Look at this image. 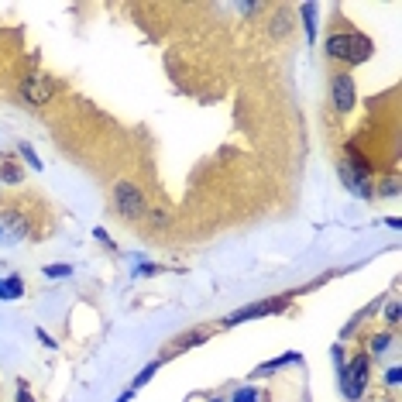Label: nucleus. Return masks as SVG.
I'll use <instances>...</instances> for the list:
<instances>
[{"label": "nucleus", "mask_w": 402, "mask_h": 402, "mask_svg": "<svg viewBox=\"0 0 402 402\" xmlns=\"http://www.w3.org/2000/svg\"><path fill=\"white\" fill-rule=\"evenodd\" d=\"M326 55L340 62H364L371 55V41L358 31H337L326 38Z\"/></svg>", "instance_id": "f257e3e1"}, {"label": "nucleus", "mask_w": 402, "mask_h": 402, "mask_svg": "<svg viewBox=\"0 0 402 402\" xmlns=\"http://www.w3.org/2000/svg\"><path fill=\"white\" fill-rule=\"evenodd\" d=\"M114 210L121 213L124 220L141 217V213H145V196H141V189H138L134 182H117V189H114Z\"/></svg>", "instance_id": "f03ea898"}, {"label": "nucleus", "mask_w": 402, "mask_h": 402, "mask_svg": "<svg viewBox=\"0 0 402 402\" xmlns=\"http://www.w3.org/2000/svg\"><path fill=\"white\" fill-rule=\"evenodd\" d=\"M344 396L347 399H361V392H364V385H368V358L364 354H358L354 361L344 368Z\"/></svg>", "instance_id": "7ed1b4c3"}, {"label": "nucleus", "mask_w": 402, "mask_h": 402, "mask_svg": "<svg viewBox=\"0 0 402 402\" xmlns=\"http://www.w3.org/2000/svg\"><path fill=\"white\" fill-rule=\"evenodd\" d=\"M289 306V296H279V299H265V303H254V306H244V310H238V313H231L227 317V326H234V323L241 320H254V317H272V313H282Z\"/></svg>", "instance_id": "20e7f679"}, {"label": "nucleus", "mask_w": 402, "mask_h": 402, "mask_svg": "<svg viewBox=\"0 0 402 402\" xmlns=\"http://www.w3.org/2000/svg\"><path fill=\"white\" fill-rule=\"evenodd\" d=\"M330 93H333V107H337L340 114H347V110L354 107V100H358L351 73H337V76H333V82H330Z\"/></svg>", "instance_id": "39448f33"}, {"label": "nucleus", "mask_w": 402, "mask_h": 402, "mask_svg": "<svg viewBox=\"0 0 402 402\" xmlns=\"http://www.w3.org/2000/svg\"><path fill=\"white\" fill-rule=\"evenodd\" d=\"M52 93H55V82L45 80V76H35V80H28L21 86V96H24L28 103H48Z\"/></svg>", "instance_id": "423d86ee"}, {"label": "nucleus", "mask_w": 402, "mask_h": 402, "mask_svg": "<svg viewBox=\"0 0 402 402\" xmlns=\"http://www.w3.org/2000/svg\"><path fill=\"white\" fill-rule=\"evenodd\" d=\"M24 234V220L17 213H3L0 217V241H17Z\"/></svg>", "instance_id": "0eeeda50"}, {"label": "nucleus", "mask_w": 402, "mask_h": 402, "mask_svg": "<svg viewBox=\"0 0 402 402\" xmlns=\"http://www.w3.org/2000/svg\"><path fill=\"white\" fill-rule=\"evenodd\" d=\"M21 296H24V279H21V275L0 279V299H3V303H14V299H21Z\"/></svg>", "instance_id": "6e6552de"}, {"label": "nucleus", "mask_w": 402, "mask_h": 402, "mask_svg": "<svg viewBox=\"0 0 402 402\" xmlns=\"http://www.w3.org/2000/svg\"><path fill=\"white\" fill-rule=\"evenodd\" d=\"M299 14H303V21H306V38L317 41V3H303Z\"/></svg>", "instance_id": "1a4fd4ad"}, {"label": "nucleus", "mask_w": 402, "mask_h": 402, "mask_svg": "<svg viewBox=\"0 0 402 402\" xmlns=\"http://www.w3.org/2000/svg\"><path fill=\"white\" fill-rule=\"evenodd\" d=\"M289 361H299V354L296 351H289V354H282V358H275V361H268V364H261L254 375H265V371H279L282 364H289Z\"/></svg>", "instance_id": "9d476101"}, {"label": "nucleus", "mask_w": 402, "mask_h": 402, "mask_svg": "<svg viewBox=\"0 0 402 402\" xmlns=\"http://www.w3.org/2000/svg\"><path fill=\"white\" fill-rule=\"evenodd\" d=\"M69 272H73V265H66V261H59V265H45V268H41L45 279H66Z\"/></svg>", "instance_id": "9b49d317"}, {"label": "nucleus", "mask_w": 402, "mask_h": 402, "mask_svg": "<svg viewBox=\"0 0 402 402\" xmlns=\"http://www.w3.org/2000/svg\"><path fill=\"white\" fill-rule=\"evenodd\" d=\"M17 155L28 161V165H31L35 172H41V168H45V161H41L38 155H35V148H31V145H21V148H17Z\"/></svg>", "instance_id": "f8f14e48"}, {"label": "nucleus", "mask_w": 402, "mask_h": 402, "mask_svg": "<svg viewBox=\"0 0 402 402\" xmlns=\"http://www.w3.org/2000/svg\"><path fill=\"white\" fill-rule=\"evenodd\" d=\"M159 364H161V361H152V364H148V368H145V371H141V375H138V378L131 382V392H134V389H141V385H148V378H152V375L159 371Z\"/></svg>", "instance_id": "ddd939ff"}, {"label": "nucleus", "mask_w": 402, "mask_h": 402, "mask_svg": "<svg viewBox=\"0 0 402 402\" xmlns=\"http://www.w3.org/2000/svg\"><path fill=\"white\" fill-rule=\"evenodd\" d=\"M389 344H392V337H389V333H375V337H371V354L389 351Z\"/></svg>", "instance_id": "4468645a"}, {"label": "nucleus", "mask_w": 402, "mask_h": 402, "mask_svg": "<svg viewBox=\"0 0 402 402\" xmlns=\"http://www.w3.org/2000/svg\"><path fill=\"white\" fill-rule=\"evenodd\" d=\"M0 182H21V168H0Z\"/></svg>", "instance_id": "2eb2a0df"}, {"label": "nucleus", "mask_w": 402, "mask_h": 402, "mask_svg": "<svg viewBox=\"0 0 402 402\" xmlns=\"http://www.w3.org/2000/svg\"><path fill=\"white\" fill-rule=\"evenodd\" d=\"M234 402H258V392L247 385V389H238V396H234Z\"/></svg>", "instance_id": "dca6fc26"}, {"label": "nucleus", "mask_w": 402, "mask_h": 402, "mask_svg": "<svg viewBox=\"0 0 402 402\" xmlns=\"http://www.w3.org/2000/svg\"><path fill=\"white\" fill-rule=\"evenodd\" d=\"M385 320L392 323V326L399 323V299H392V303H389V310H385Z\"/></svg>", "instance_id": "f3484780"}, {"label": "nucleus", "mask_w": 402, "mask_h": 402, "mask_svg": "<svg viewBox=\"0 0 402 402\" xmlns=\"http://www.w3.org/2000/svg\"><path fill=\"white\" fill-rule=\"evenodd\" d=\"M17 402H35V399H31V389H28V382H17Z\"/></svg>", "instance_id": "a211bd4d"}, {"label": "nucleus", "mask_w": 402, "mask_h": 402, "mask_svg": "<svg viewBox=\"0 0 402 402\" xmlns=\"http://www.w3.org/2000/svg\"><path fill=\"white\" fill-rule=\"evenodd\" d=\"M93 238H96V241H103L107 247H110V251H114V241H110V234H107L103 227H93Z\"/></svg>", "instance_id": "6ab92c4d"}, {"label": "nucleus", "mask_w": 402, "mask_h": 402, "mask_svg": "<svg viewBox=\"0 0 402 402\" xmlns=\"http://www.w3.org/2000/svg\"><path fill=\"white\" fill-rule=\"evenodd\" d=\"M385 378H389V385H399L402 371H399V368H389V375H385Z\"/></svg>", "instance_id": "aec40b11"}, {"label": "nucleus", "mask_w": 402, "mask_h": 402, "mask_svg": "<svg viewBox=\"0 0 402 402\" xmlns=\"http://www.w3.org/2000/svg\"><path fill=\"white\" fill-rule=\"evenodd\" d=\"M35 333H38V340H41V344H48V347H55V340H52V337H48V333H45L41 326H38V330H35Z\"/></svg>", "instance_id": "412c9836"}, {"label": "nucleus", "mask_w": 402, "mask_h": 402, "mask_svg": "<svg viewBox=\"0 0 402 402\" xmlns=\"http://www.w3.org/2000/svg\"><path fill=\"white\" fill-rule=\"evenodd\" d=\"M117 402H131V392H124V396H121V399H117Z\"/></svg>", "instance_id": "4be33fe9"}, {"label": "nucleus", "mask_w": 402, "mask_h": 402, "mask_svg": "<svg viewBox=\"0 0 402 402\" xmlns=\"http://www.w3.org/2000/svg\"><path fill=\"white\" fill-rule=\"evenodd\" d=\"M213 402H217V399H213Z\"/></svg>", "instance_id": "5701e85b"}]
</instances>
